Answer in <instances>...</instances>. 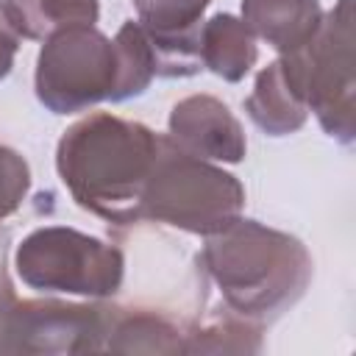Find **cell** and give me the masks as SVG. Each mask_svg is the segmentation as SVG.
Wrapping results in <instances>:
<instances>
[{
    "mask_svg": "<svg viewBox=\"0 0 356 356\" xmlns=\"http://www.w3.org/2000/svg\"><path fill=\"white\" fill-rule=\"evenodd\" d=\"M117 81V44L95 25L53 33L36 56L33 89L39 103L53 114H75L114 100Z\"/></svg>",
    "mask_w": 356,
    "mask_h": 356,
    "instance_id": "obj_6",
    "label": "cell"
},
{
    "mask_svg": "<svg viewBox=\"0 0 356 356\" xmlns=\"http://www.w3.org/2000/svg\"><path fill=\"white\" fill-rule=\"evenodd\" d=\"M261 350V323L228 314L192 325L184 334V353H259Z\"/></svg>",
    "mask_w": 356,
    "mask_h": 356,
    "instance_id": "obj_15",
    "label": "cell"
},
{
    "mask_svg": "<svg viewBox=\"0 0 356 356\" xmlns=\"http://www.w3.org/2000/svg\"><path fill=\"white\" fill-rule=\"evenodd\" d=\"M19 281L44 295L114 298L125 278V256L117 245L70 225L33 228L14 250Z\"/></svg>",
    "mask_w": 356,
    "mask_h": 356,
    "instance_id": "obj_4",
    "label": "cell"
},
{
    "mask_svg": "<svg viewBox=\"0 0 356 356\" xmlns=\"http://www.w3.org/2000/svg\"><path fill=\"white\" fill-rule=\"evenodd\" d=\"M245 111L270 136H289L303 128L309 106L292 56H278L256 75L253 92L245 97Z\"/></svg>",
    "mask_w": 356,
    "mask_h": 356,
    "instance_id": "obj_10",
    "label": "cell"
},
{
    "mask_svg": "<svg viewBox=\"0 0 356 356\" xmlns=\"http://www.w3.org/2000/svg\"><path fill=\"white\" fill-rule=\"evenodd\" d=\"M108 303L17 300L8 317V353H97L106 345Z\"/></svg>",
    "mask_w": 356,
    "mask_h": 356,
    "instance_id": "obj_7",
    "label": "cell"
},
{
    "mask_svg": "<svg viewBox=\"0 0 356 356\" xmlns=\"http://www.w3.org/2000/svg\"><path fill=\"white\" fill-rule=\"evenodd\" d=\"M14 28L22 39L44 42L58 31L95 25L100 0H6Z\"/></svg>",
    "mask_w": 356,
    "mask_h": 356,
    "instance_id": "obj_14",
    "label": "cell"
},
{
    "mask_svg": "<svg viewBox=\"0 0 356 356\" xmlns=\"http://www.w3.org/2000/svg\"><path fill=\"white\" fill-rule=\"evenodd\" d=\"M211 0H134L156 58V78H192L203 70L200 25Z\"/></svg>",
    "mask_w": 356,
    "mask_h": 356,
    "instance_id": "obj_8",
    "label": "cell"
},
{
    "mask_svg": "<svg viewBox=\"0 0 356 356\" xmlns=\"http://www.w3.org/2000/svg\"><path fill=\"white\" fill-rule=\"evenodd\" d=\"M167 136L181 150L206 161L239 164L248 153L239 120L214 95H189L178 100L167 120Z\"/></svg>",
    "mask_w": 356,
    "mask_h": 356,
    "instance_id": "obj_9",
    "label": "cell"
},
{
    "mask_svg": "<svg viewBox=\"0 0 356 356\" xmlns=\"http://www.w3.org/2000/svg\"><path fill=\"white\" fill-rule=\"evenodd\" d=\"M19 42H22V36H19V31L11 22L8 6H6V0H0V81L8 78Z\"/></svg>",
    "mask_w": 356,
    "mask_h": 356,
    "instance_id": "obj_18",
    "label": "cell"
},
{
    "mask_svg": "<svg viewBox=\"0 0 356 356\" xmlns=\"http://www.w3.org/2000/svg\"><path fill=\"white\" fill-rule=\"evenodd\" d=\"M184 334L175 320L156 309L111 306L103 350L111 353H184Z\"/></svg>",
    "mask_w": 356,
    "mask_h": 356,
    "instance_id": "obj_12",
    "label": "cell"
},
{
    "mask_svg": "<svg viewBox=\"0 0 356 356\" xmlns=\"http://www.w3.org/2000/svg\"><path fill=\"white\" fill-rule=\"evenodd\" d=\"M245 186L228 170L181 150L167 134L142 189V220L209 236L242 214Z\"/></svg>",
    "mask_w": 356,
    "mask_h": 356,
    "instance_id": "obj_3",
    "label": "cell"
},
{
    "mask_svg": "<svg viewBox=\"0 0 356 356\" xmlns=\"http://www.w3.org/2000/svg\"><path fill=\"white\" fill-rule=\"evenodd\" d=\"M259 47L242 17L220 11L200 25V61L228 83H239L256 64Z\"/></svg>",
    "mask_w": 356,
    "mask_h": 356,
    "instance_id": "obj_13",
    "label": "cell"
},
{
    "mask_svg": "<svg viewBox=\"0 0 356 356\" xmlns=\"http://www.w3.org/2000/svg\"><path fill=\"white\" fill-rule=\"evenodd\" d=\"M353 0H339L309 44L292 56L309 111H314L320 128L350 145L356 136V53H353Z\"/></svg>",
    "mask_w": 356,
    "mask_h": 356,
    "instance_id": "obj_5",
    "label": "cell"
},
{
    "mask_svg": "<svg viewBox=\"0 0 356 356\" xmlns=\"http://www.w3.org/2000/svg\"><path fill=\"white\" fill-rule=\"evenodd\" d=\"M114 44H117V58H120V81H117L111 103H120L128 97H139L150 86V81L156 78V58L145 36V28L134 19H125L120 25Z\"/></svg>",
    "mask_w": 356,
    "mask_h": 356,
    "instance_id": "obj_16",
    "label": "cell"
},
{
    "mask_svg": "<svg viewBox=\"0 0 356 356\" xmlns=\"http://www.w3.org/2000/svg\"><path fill=\"white\" fill-rule=\"evenodd\" d=\"M153 128L108 111L72 122L56 145V172L72 200L108 225L142 222V189L159 153Z\"/></svg>",
    "mask_w": 356,
    "mask_h": 356,
    "instance_id": "obj_1",
    "label": "cell"
},
{
    "mask_svg": "<svg viewBox=\"0 0 356 356\" xmlns=\"http://www.w3.org/2000/svg\"><path fill=\"white\" fill-rule=\"evenodd\" d=\"M31 189V167L14 150L0 145V220L11 217Z\"/></svg>",
    "mask_w": 356,
    "mask_h": 356,
    "instance_id": "obj_17",
    "label": "cell"
},
{
    "mask_svg": "<svg viewBox=\"0 0 356 356\" xmlns=\"http://www.w3.org/2000/svg\"><path fill=\"white\" fill-rule=\"evenodd\" d=\"M242 22L281 56L312 42L323 22L320 0H242Z\"/></svg>",
    "mask_w": 356,
    "mask_h": 356,
    "instance_id": "obj_11",
    "label": "cell"
},
{
    "mask_svg": "<svg viewBox=\"0 0 356 356\" xmlns=\"http://www.w3.org/2000/svg\"><path fill=\"white\" fill-rule=\"evenodd\" d=\"M197 261L222 295L225 309L253 323L275 320L295 306L314 273L298 236L242 214L206 236Z\"/></svg>",
    "mask_w": 356,
    "mask_h": 356,
    "instance_id": "obj_2",
    "label": "cell"
}]
</instances>
